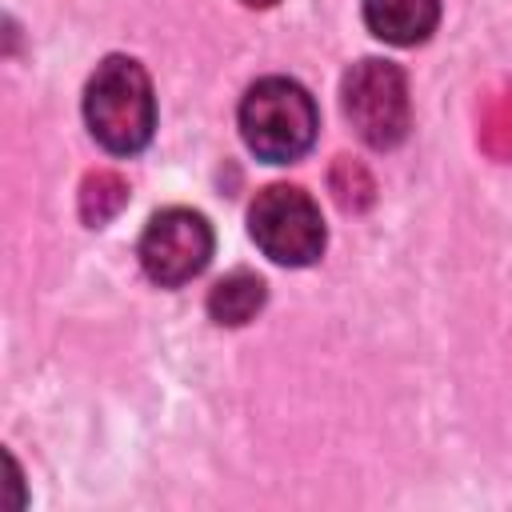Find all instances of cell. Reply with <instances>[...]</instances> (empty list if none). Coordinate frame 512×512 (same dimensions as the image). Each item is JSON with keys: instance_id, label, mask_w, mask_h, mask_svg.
Instances as JSON below:
<instances>
[{"instance_id": "cell-1", "label": "cell", "mask_w": 512, "mask_h": 512, "mask_svg": "<svg viewBox=\"0 0 512 512\" xmlns=\"http://www.w3.org/2000/svg\"><path fill=\"white\" fill-rule=\"evenodd\" d=\"M84 120L104 152H140L156 128V96L144 64L132 56H104L84 88Z\"/></svg>"}, {"instance_id": "cell-2", "label": "cell", "mask_w": 512, "mask_h": 512, "mask_svg": "<svg viewBox=\"0 0 512 512\" xmlns=\"http://www.w3.org/2000/svg\"><path fill=\"white\" fill-rule=\"evenodd\" d=\"M316 124V100L288 76H264L240 100V136L268 164L300 160L316 140Z\"/></svg>"}, {"instance_id": "cell-3", "label": "cell", "mask_w": 512, "mask_h": 512, "mask_svg": "<svg viewBox=\"0 0 512 512\" xmlns=\"http://www.w3.org/2000/svg\"><path fill=\"white\" fill-rule=\"evenodd\" d=\"M340 104L348 124L368 148H396L412 128V104H408V76L392 60H360L344 72Z\"/></svg>"}, {"instance_id": "cell-4", "label": "cell", "mask_w": 512, "mask_h": 512, "mask_svg": "<svg viewBox=\"0 0 512 512\" xmlns=\"http://www.w3.org/2000/svg\"><path fill=\"white\" fill-rule=\"evenodd\" d=\"M248 232L268 260L288 264V268H304L320 260L324 240H328L316 200L296 184L260 188L248 208Z\"/></svg>"}, {"instance_id": "cell-5", "label": "cell", "mask_w": 512, "mask_h": 512, "mask_svg": "<svg viewBox=\"0 0 512 512\" xmlns=\"http://www.w3.org/2000/svg\"><path fill=\"white\" fill-rule=\"evenodd\" d=\"M212 260V224L192 208H164L140 236V264L160 288H180Z\"/></svg>"}, {"instance_id": "cell-6", "label": "cell", "mask_w": 512, "mask_h": 512, "mask_svg": "<svg viewBox=\"0 0 512 512\" xmlns=\"http://www.w3.org/2000/svg\"><path fill=\"white\" fill-rule=\"evenodd\" d=\"M440 0H364V24L376 40L412 48L436 32Z\"/></svg>"}, {"instance_id": "cell-7", "label": "cell", "mask_w": 512, "mask_h": 512, "mask_svg": "<svg viewBox=\"0 0 512 512\" xmlns=\"http://www.w3.org/2000/svg\"><path fill=\"white\" fill-rule=\"evenodd\" d=\"M264 300H268L264 280L256 272H248V268H236V272H228V276H220L212 284V292H208V316L216 324L240 328V324H248L264 308Z\"/></svg>"}, {"instance_id": "cell-8", "label": "cell", "mask_w": 512, "mask_h": 512, "mask_svg": "<svg viewBox=\"0 0 512 512\" xmlns=\"http://www.w3.org/2000/svg\"><path fill=\"white\" fill-rule=\"evenodd\" d=\"M128 204V184L116 172H88L80 184V216L84 224L100 228Z\"/></svg>"}, {"instance_id": "cell-9", "label": "cell", "mask_w": 512, "mask_h": 512, "mask_svg": "<svg viewBox=\"0 0 512 512\" xmlns=\"http://www.w3.org/2000/svg\"><path fill=\"white\" fill-rule=\"evenodd\" d=\"M328 184H332V196L344 212H364L376 200V184H372L368 168L352 156H336V164L328 172Z\"/></svg>"}, {"instance_id": "cell-10", "label": "cell", "mask_w": 512, "mask_h": 512, "mask_svg": "<svg viewBox=\"0 0 512 512\" xmlns=\"http://www.w3.org/2000/svg\"><path fill=\"white\" fill-rule=\"evenodd\" d=\"M480 144L492 156H500V160L512 156V84L500 88V92H492L484 100V112H480Z\"/></svg>"}, {"instance_id": "cell-11", "label": "cell", "mask_w": 512, "mask_h": 512, "mask_svg": "<svg viewBox=\"0 0 512 512\" xmlns=\"http://www.w3.org/2000/svg\"><path fill=\"white\" fill-rule=\"evenodd\" d=\"M244 4H248V8H272L276 0H244Z\"/></svg>"}]
</instances>
